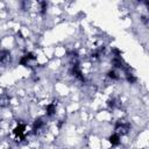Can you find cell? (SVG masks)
<instances>
[{"label": "cell", "mask_w": 149, "mask_h": 149, "mask_svg": "<svg viewBox=\"0 0 149 149\" xmlns=\"http://www.w3.org/2000/svg\"><path fill=\"white\" fill-rule=\"evenodd\" d=\"M20 64L26 66V68H30V69H34L38 65L37 64V58L33 52H29V54L22 56L21 59H20Z\"/></svg>", "instance_id": "obj_1"}, {"label": "cell", "mask_w": 149, "mask_h": 149, "mask_svg": "<svg viewBox=\"0 0 149 149\" xmlns=\"http://www.w3.org/2000/svg\"><path fill=\"white\" fill-rule=\"evenodd\" d=\"M114 130H115V134H118L119 136L126 135V134H128L129 130H130V125H129L128 122L123 121V120H119V121L116 122V125H115Z\"/></svg>", "instance_id": "obj_2"}, {"label": "cell", "mask_w": 149, "mask_h": 149, "mask_svg": "<svg viewBox=\"0 0 149 149\" xmlns=\"http://www.w3.org/2000/svg\"><path fill=\"white\" fill-rule=\"evenodd\" d=\"M27 127H26V125H23V123H19L15 128H14V130H13V134L15 135V137L19 140V141H22V140H24V137H26V135H27Z\"/></svg>", "instance_id": "obj_3"}, {"label": "cell", "mask_w": 149, "mask_h": 149, "mask_svg": "<svg viewBox=\"0 0 149 149\" xmlns=\"http://www.w3.org/2000/svg\"><path fill=\"white\" fill-rule=\"evenodd\" d=\"M9 104V97L5 88L0 87V107H6Z\"/></svg>", "instance_id": "obj_4"}, {"label": "cell", "mask_w": 149, "mask_h": 149, "mask_svg": "<svg viewBox=\"0 0 149 149\" xmlns=\"http://www.w3.org/2000/svg\"><path fill=\"white\" fill-rule=\"evenodd\" d=\"M10 59H12V57H10V52L8 50H0V63L1 64L7 65L10 63Z\"/></svg>", "instance_id": "obj_5"}, {"label": "cell", "mask_w": 149, "mask_h": 149, "mask_svg": "<svg viewBox=\"0 0 149 149\" xmlns=\"http://www.w3.org/2000/svg\"><path fill=\"white\" fill-rule=\"evenodd\" d=\"M43 126H44L43 119H42V118L36 119V120L34 121V125H33V130H34V133H37L38 130H41V129L43 128Z\"/></svg>", "instance_id": "obj_6"}, {"label": "cell", "mask_w": 149, "mask_h": 149, "mask_svg": "<svg viewBox=\"0 0 149 149\" xmlns=\"http://www.w3.org/2000/svg\"><path fill=\"white\" fill-rule=\"evenodd\" d=\"M45 111H47V115L48 116H52L56 113V104L55 102H50L49 105H47Z\"/></svg>", "instance_id": "obj_7"}, {"label": "cell", "mask_w": 149, "mask_h": 149, "mask_svg": "<svg viewBox=\"0 0 149 149\" xmlns=\"http://www.w3.org/2000/svg\"><path fill=\"white\" fill-rule=\"evenodd\" d=\"M108 141H109V143H111L112 146H119V144H120V136L114 133V134H112V135L109 136Z\"/></svg>", "instance_id": "obj_8"}, {"label": "cell", "mask_w": 149, "mask_h": 149, "mask_svg": "<svg viewBox=\"0 0 149 149\" xmlns=\"http://www.w3.org/2000/svg\"><path fill=\"white\" fill-rule=\"evenodd\" d=\"M107 76H108V78H111V79H113V80H119V79H120L119 73H118L115 70H111V71H108Z\"/></svg>", "instance_id": "obj_9"}]
</instances>
